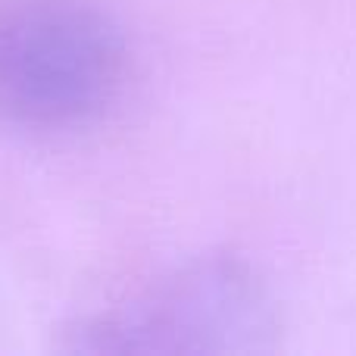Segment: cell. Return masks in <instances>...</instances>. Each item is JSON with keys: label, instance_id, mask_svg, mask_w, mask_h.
I'll list each match as a JSON object with an SVG mask.
<instances>
[{"label": "cell", "instance_id": "7a4b0ae2", "mask_svg": "<svg viewBox=\"0 0 356 356\" xmlns=\"http://www.w3.org/2000/svg\"><path fill=\"white\" fill-rule=\"evenodd\" d=\"M278 313L269 288L238 257H200L72 332L81 353H219L275 350Z\"/></svg>", "mask_w": 356, "mask_h": 356}, {"label": "cell", "instance_id": "6da1fadb", "mask_svg": "<svg viewBox=\"0 0 356 356\" xmlns=\"http://www.w3.org/2000/svg\"><path fill=\"white\" fill-rule=\"evenodd\" d=\"M129 66L122 29L94 0H6L0 6V116L66 131L119 97Z\"/></svg>", "mask_w": 356, "mask_h": 356}]
</instances>
